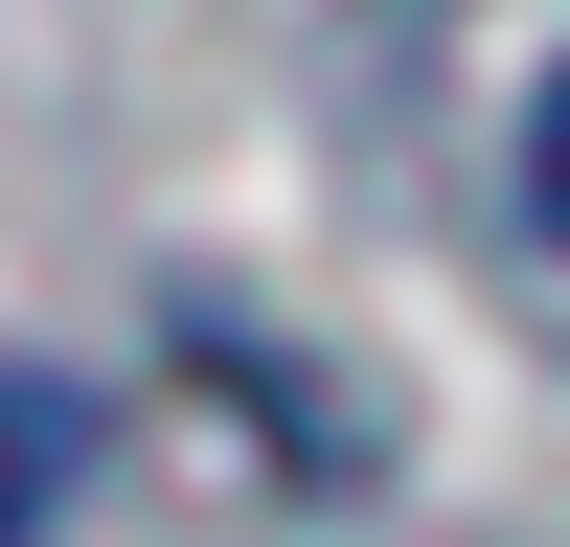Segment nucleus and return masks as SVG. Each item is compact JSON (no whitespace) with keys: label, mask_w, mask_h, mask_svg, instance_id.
Here are the masks:
<instances>
[{"label":"nucleus","mask_w":570,"mask_h":547,"mask_svg":"<svg viewBox=\"0 0 570 547\" xmlns=\"http://www.w3.org/2000/svg\"><path fill=\"white\" fill-rule=\"evenodd\" d=\"M46 479H69V388H0V547L46 525Z\"/></svg>","instance_id":"nucleus-1"}]
</instances>
